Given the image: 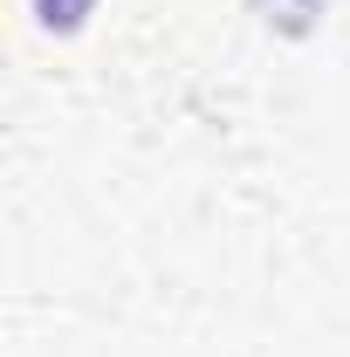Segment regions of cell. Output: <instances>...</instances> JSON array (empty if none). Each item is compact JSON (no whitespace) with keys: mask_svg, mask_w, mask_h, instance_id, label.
Segmentation results:
<instances>
[{"mask_svg":"<svg viewBox=\"0 0 350 357\" xmlns=\"http://www.w3.org/2000/svg\"><path fill=\"white\" fill-rule=\"evenodd\" d=\"M83 7H89V0H35V14H42L48 28H76V21H83Z\"/></svg>","mask_w":350,"mask_h":357,"instance_id":"1","label":"cell"},{"mask_svg":"<svg viewBox=\"0 0 350 357\" xmlns=\"http://www.w3.org/2000/svg\"><path fill=\"white\" fill-rule=\"evenodd\" d=\"M268 21H289V28H303L309 14H323V0H261Z\"/></svg>","mask_w":350,"mask_h":357,"instance_id":"2","label":"cell"}]
</instances>
